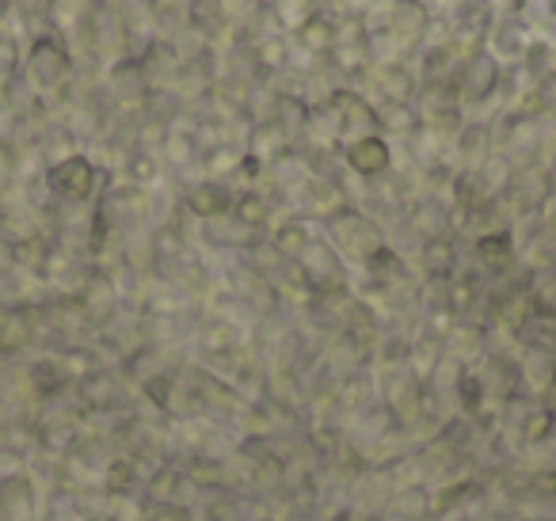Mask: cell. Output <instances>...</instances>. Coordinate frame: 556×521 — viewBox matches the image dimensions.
Here are the masks:
<instances>
[{
  "instance_id": "obj_1",
  "label": "cell",
  "mask_w": 556,
  "mask_h": 521,
  "mask_svg": "<svg viewBox=\"0 0 556 521\" xmlns=\"http://www.w3.org/2000/svg\"><path fill=\"white\" fill-rule=\"evenodd\" d=\"M325 240L343 263H358V267H366L381 247H389L381 225L358 206H343L332 217H325Z\"/></svg>"
},
{
  "instance_id": "obj_2",
  "label": "cell",
  "mask_w": 556,
  "mask_h": 521,
  "mask_svg": "<svg viewBox=\"0 0 556 521\" xmlns=\"http://www.w3.org/2000/svg\"><path fill=\"white\" fill-rule=\"evenodd\" d=\"M381 24H386V39L393 47V58L404 62V58L419 54L431 35V9L424 0H389L386 12H381Z\"/></svg>"
},
{
  "instance_id": "obj_3",
  "label": "cell",
  "mask_w": 556,
  "mask_h": 521,
  "mask_svg": "<svg viewBox=\"0 0 556 521\" xmlns=\"http://www.w3.org/2000/svg\"><path fill=\"white\" fill-rule=\"evenodd\" d=\"M328 118H332V130H336V141L348 145V141H358V138H370V134H381V123H378V103L366 100L363 92L355 88H336L328 96Z\"/></svg>"
},
{
  "instance_id": "obj_4",
  "label": "cell",
  "mask_w": 556,
  "mask_h": 521,
  "mask_svg": "<svg viewBox=\"0 0 556 521\" xmlns=\"http://www.w3.org/2000/svg\"><path fill=\"white\" fill-rule=\"evenodd\" d=\"M500 85H503V65L477 47L462 62V69H457L454 92L462 100V107H484V103H492L500 96Z\"/></svg>"
},
{
  "instance_id": "obj_5",
  "label": "cell",
  "mask_w": 556,
  "mask_h": 521,
  "mask_svg": "<svg viewBox=\"0 0 556 521\" xmlns=\"http://www.w3.org/2000/svg\"><path fill=\"white\" fill-rule=\"evenodd\" d=\"M530 42H533V35H530V27H526V20H488L484 35H480V50H484L488 58H495L503 69L522 62Z\"/></svg>"
},
{
  "instance_id": "obj_6",
  "label": "cell",
  "mask_w": 556,
  "mask_h": 521,
  "mask_svg": "<svg viewBox=\"0 0 556 521\" xmlns=\"http://www.w3.org/2000/svg\"><path fill=\"white\" fill-rule=\"evenodd\" d=\"M298 267L309 278V285L317 293H343L348 290V263L328 247V240H313L302 255H298Z\"/></svg>"
},
{
  "instance_id": "obj_7",
  "label": "cell",
  "mask_w": 556,
  "mask_h": 521,
  "mask_svg": "<svg viewBox=\"0 0 556 521\" xmlns=\"http://www.w3.org/2000/svg\"><path fill=\"white\" fill-rule=\"evenodd\" d=\"M343 164H348L358 179H381L393 168V141H389L386 134L348 141V145H343Z\"/></svg>"
},
{
  "instance_id": "obj_8",
  "label": "cell",
  "mask_w": 556,
  "mask_h": 521,
  "mask_svg": "<svg viewBox=\"0 0 556 521\" xmlns=\"http://www.w3.org/2000/svg\"><path fill=\"white\" fill-rule=\"evenodd\" d=\"M232 202H237V194H232L229 183H222V179H199V183H191L184 191V206L187 214H194L199 221H222V217L232 214Z\"/></svg>"
},
{
  "instance_id": "obj_9",
  "label": "cell",
  "mask_w": 556,
  "mask_h": 521,
  "mask_svg": "<svg viewBox=\"0 0 556 521\" xmlns=\"http://www.w3.org/2000/svg\"><path fill=\"white\" fill-rule=\"evenodd\" d=\"M96 187V168L88 156H65L50 168V191L65 202H85Z\"/></svg>"
},
{
  "instance_id": "obj_10",
  "label": "cell",
  "mask_w": 556,
  "mask_h": 521,
  "mask_svg": "<svg viewBox=\"0 0 556 521\" xmlns=\"http://www.w3.org/2000/svg\"><path fill=\"white\" fill-rule=\"evenodd\" d=\"M370 77H374V88H378L381 103H412V96H416V73L408 69V62H396V58L374 62Z\"/></svg>"
},
{
  "instance_id": "obj_11",
  "label": "cell",
  "mask_w": 556,
  "mask_h": 521,
  "mask_svg": "<svg viewBox=\"0 0 556 521\" xmlns=\"http://www.w3.org/2000/svg\"><path fill=\"white\" fill-rule=\"evenodd\" d=\"M80 399L88 407H96V411H123L130 404V392H126V384L115 373H103L100 369V373H88L80 381Z\"/></svg>"
},
{
  "instance_id": "obj_12",
  "label": "cell",
  "mask_w": 556,
  "mask_h": 521,
  "mask_svg": "<svg viewBox=\"0 0 556 521\" xmlns=\"http://www.w3.org/2000/svg\"><path fill=\"white\" fill-rule=\"evenodd\" d=\"M0 521H35V483L27 475L0 480Z\"/></svg>"
},
{
  "instance_id": "obj_13",
  "label": "cell",
  "mask_w": 556,
  "mask_h": 521,
  "mask_svg": "<svg viewBox=\"0 0 556 521\" xmlns=\"http://www.w3.org/2000/svg\"><path fill=\"white\" fill-rule=\"evenodd\" d=\"M31 73L42 88H54L70 77V54L58 39H39L31 54Z\"/></svg>"
},
{
  "instance_id": "obj_14",
  "label": "cell",
  "mask_w": 556,
  "mask_h": 521,
  "mask_svg": "<svg viewBox=\"0 0 556 521\" xmlns=\"http://www.w3.org/2000/svg\"><path fill=\"white\" fill-rule=\"evenodd\" d=\"M472 255H477V263H480V267H488V270L510 267V263H515V255H518L515 232H510V229H488V232H480L477 244H472Z\"/></svg>"
},
{
  "instance_id": "obj_15",
  "label": "cell",
  "mask_w": 556,
  "mask_h": 521,
  "mask_svg": "<svg viewBox=\"0 0 556 521\" xmlns=\"http://www.w3.org/2000/svg\"><path fill=\"white\" fill-rule=\"evenodd\" d=\"M267 9H270V16H275L278 31L294 39L309 20H317L320 12H325V4H320V0H267Z\"/></svg>"
},
{
  "instance_id": "obj_16",
  "label": "cell",
  "mask_w": 556,
  "mask_h": 521,
  "mask_svg": "<svg viewBox=\"0 0 556 521\" xmlns=\"http://www.w3.org/2000/svg\"><path fill=\"white\" fill-rule=\"evenodd\" d=\"M294 39H298V47H302L305 54L332 58L336 47H340V24H336L332 16H325V12H320V16L309 20V24H305L302 31L294 35Z\"/></svg>"
},
{
  "instance_id": "obj_17",
  "label": "cell",
  "mask_w": 556,
  "mask_h": 521,
  "mask_svg": "<svg viewBox=\"0 0 556 521\" xmlns=\"http://www.w3.org/2000/svg\"><path fill=\"white\" fill-rule=\"evenodd\" d=\"M526 305H530L533 320L556 323V267H541L533 275L530 290H526Z\"/></svg>"
},
{
  "instance_id": "obj_18",
  "label": "cell",
  "mask_w": 556,
  "mask_h": 521,
  "mask_svg": "<svg viewBox=\"0 0 556 521\" xmlns=\"http://www.w3.org/2000/svg\"><path fill=\"white\" fill-rule=\"evenodd\" d=\"M111 85L123 100H141L149 92V73L141 58H123V62L111 65Z\"/></svg>"
},
{
  "instance_id": "obj_19",
  "label": "cell",
  "mask_w": 556,
  "mask_h": 521,
  "mask_svg": "<svg viewBox=\"0 0 556 521\" xmlns=\"http://www.w3.org/2000/svg\"><path fill=\"white\" fill-rule=\"evenodd\" d=\"M141 472H138V460L130 457H115L108 465V472H103V491H108L111 498H126L134 495V487H138Z\"/></svg>"
},
{
  "instance_id": "obj_20",
  "label": "cell",
  "mask_w": 556,
  "mask_h": 521,
  "mask_svg": "<svg viewBox=\"0 0 556 521\" xmlns=\"http://www.w3.org/2000/svg\"><path fill=\"white\" fill-rule=\"evenodd\" d=\"M229 217H237L240 225H248V229L260 232L263 225L270 221V206H267V199H263L260 191H244L237 202H232V214Z\"/></svg>"
},
{
  "instance_id": "obj_21",
  "label": "cell",
  "mask_w": 556,
  "mask_h": 521,
  "mask_svg": "<svg viewBox=\"0 0 556 521\" xmlns=\"http://www.w3.org/2000/svg\"><path fill=\"white\" fill-rule=\"evenodd\" d=\"M313 240H317V237L309 232V225L298 221V217H294V221L278 225V229H275V247H278L282 255H290V259H298V255H302L305 247L313 244Z\"/></svg>"
},
{
  "instance_id": "obj_22",
  "label": "cell",
  "mask_w": 556,
  "mask_h": 521,
  "mask_svg": "<svg viewBox=\"0 0 556 521\" xmlns=\"http://www.w3.org/2000/svg\"><path fill=\"white\" fill-rule=\"evenodd\" d=\"M424 263H427V270H431V275L446 278L450 267H454V244H450L446 237L427 240V244H424Z\"/></svg>"
},
{
  "instance_id": "obj_23",
  "label": "cell",
  "mask_w": 556,
  "mask_h": 521,
  "mask_svg": "<svg viewBox=\"0 0 556 521\" xmlns=\"http://www.w3.org/2000/svg\"><path fill=\"white\" fill-rule=\"evenodd\" d=\"M27 339H31V328L24 316H0V351H16Z\"/></svg>"
},
{
  "instance_id": "obj_24",
  "label": "cell",
  "mask_w": 556,
  "mask_h": 521,
  "mask_svg": "<svg viewBox=\"0 0 556 521\" xmlns=\"http://www.w3.org/2000/svg\"><path fill=\"white\" fill-rule=\"evenodd\" d=\"M530 0H484V12L492 20H522Z\"/></svg>"
},
{
  "instance_id": "obj_25",
  "label": "cell",
  "mask_w": 556,
  "mask_h": 521,
  "mask_svg": "<svg viewBox=\"0 0 556 521\" xmlns=\"http://www.w3.org/2000/svg\"><path fill=\"white\" fill-rule=\"evenodd\" d=\"M217 4H222V12L229 20H252L267 0H217Z\"/></svg>"
},
{
  "instance_id": "obj_26",
  "label": "cell",
  "mask_w": 556,
  "mask_h": 521,
  "mask_svg": "<svg viewBox=\"0 0 556 521\" xmlns=\"http://www.w3.org/2000/svg\"><path fill=\"white\" fill-rule=\"evenodd\" d=\"M541 407H548V411L556 415V361H553V369H548L545 384H541Z\"/></svg>"
},
{
  "instance_id": "obj_27",
  "label": "cell",
  "mask_w": 556,
  "mask_h": 521,
  "mask_svg": "<svg viewBox=\"0 0 556 521\" xmlns=\"http://www.w3.org/2000/svg\"><path fill=\"white\" fill-rule=\"evenodd\" d=\"M530 4H548V9H553V4H556V0H530Z\"/></svg>"
},
{
  "instance_id": "obj_28",
  "label": "cell",
  "mask_w": 556,
  "mask_h": 521,
  "mask_svg": "<svg viewBox=\"0 0 556 521\" xmlns=\"http://www.w3.org/2000/svg\"><path fill=\"white\" fill-rule=\"evenodd\" d=\"M553 73H556V42H553Z\"/></svg>"
}]
</instances>
